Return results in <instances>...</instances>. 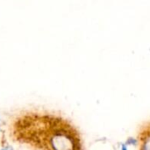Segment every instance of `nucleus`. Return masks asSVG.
<instances>
[{
    "label": "nucleus",
    "mask_w": 150,
    "mask_h": 150,
    "mask_svg": "<svg viewBox=\"0 0 150 150\" xmlns=\"http://www.w3.org/2000/svg\"><path fill=\"white\" fill-rule=\"evenodd\" d=\"M11 140L32 149H81L78 134L63 117L48 112L25 111L15 115L9 124Z\"/></svg>",
    "instance_id": "obj_1"
}]
</instances>
